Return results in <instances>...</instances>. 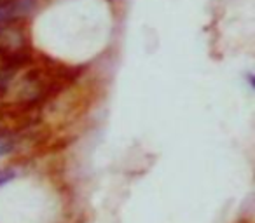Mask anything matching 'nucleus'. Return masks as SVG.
<instances>
[{
  "label": "nucleus",
  "mask_w": 255,
  "mask_h": 223,
  "mask_svg": "<svg viewBox=\"0 0 255 223\" xmlns=\"http://www.w3.org/2000/svg\"><path fill=\"white\" fill-rule=\"evenodd\" d=\"M33 7H35V0H7L4 4H0V25L30 14Z\"/></svg>",
  "instance_id": "1"
},
{
  "label": "nucleus",
  "mask_w": 255,
  "mask_h": 223,
  "mask_svg": "<svg viewBox=\"0 0 255 223\" xmlns=\"http://www.w3.org/2000/svg\"><path fill=\"white\" fill-rule=\"evenodd\" d=\"M16 178V171L14 169H2L0 171V187L9 181H12Z\"/></svg>",
  "instance_id": "2"
},
{
  "label": "nucleus",
  "mask_w": 255,
  "mask_h": 223,
  "mask_svg": "<svg viewBox=\"0 0 255 223\" xmlns=\"http://www.w3.org/2000/svg\"><path fill=\"white\" fill-rule=\"evenodd\" d=\"M4 2H7V0H0V4H4Z\"/></svg>",
  "instance_id": "3"
}]
</instances>
